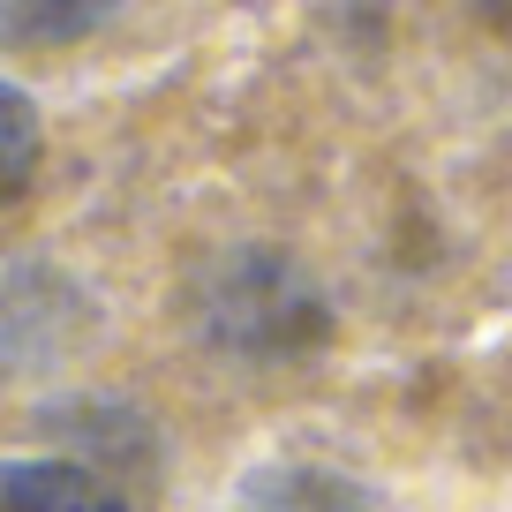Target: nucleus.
I'll list each match as a JSON object with an SVG mask.
<instances>
[{
    "label": "nucleus",
    "mask_w": 512,
    "mask_h": 512,
    "mask_svg": "<svg viewBox=\"0 0 512 512\" xmlns=\"http://www.w3.org/2000/svg\"><path fill=\"white\" fill-rule=\"evenodd\" d=\"M234 512H377V490L317 460H272L234 490Z\"/></svg>",
    "instance_id": "nucleus-1"
},
{
    "label": "nucleus",
    "mask_w": 512,
    "mask_h": 512,
    "mask_svg": "<svg viewBox=\"0 0 512 512\" xmlns=\"http://www.w3.org/2000/svg\"><path fill=\"white\" fill-rule=\"evenodd\" d=\"M0 512H128V497L83 460H0Z\"/></svg>",
    "instance_id": "nucleus-2"
},
{
    "label": "nucleus",
    "mask_w": 512,
    "mask_h": 512,
    "mask_svg": "<svg viewBox=\"0 0 512 512\" xmlns=\"http://www.w3.org/2000/svg\"><path fill=\"white\" fill-rule=\"evenodd\" d=\"M121 0H0V53H53L106 31Z\"/></svg>",
    "instance_id": "nucleus-3"
},
{
    "label": "nucleus",
    "mask_w": 512,
    "mask_h": 512,
    "mask_svg": "<svg viewBox=\"0 0 512 512\" xmlns=\"http://www.w3.org/2000/svg\"><path fill=\"white\" fill-rule=\"evenodd\" d=\"M38 159H46V121H38V98L16 91V83L0 76V219L31 196Z\"/></svg>",
    "instance_id": "nucleus-4"
},
{
    "label": "nucleus",
    "mask_w": 512,
    "mask_h": 512,
    "mask_svg": "<svg viewBox=\"0 0 512 512\" xmlns=\"http://www.w3.org/2000/svg\"><path fill=\"white\" fill-rule=\"evenodd\" d=\"M475 8L482 16H512V0H475Z\"/></svg>",
    "instance_id": "nucleus-5"
}]
</instances>
